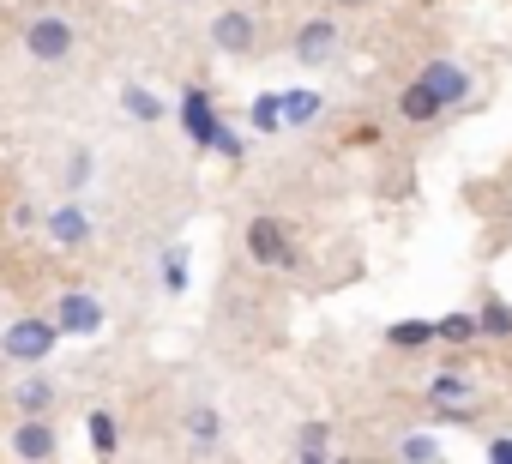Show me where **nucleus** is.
Segmentation results:
<instances>
[{"label": "nucleus", "mask_w": 512, "mask_h": 464, "mask_svg": "<svg viewBox=\"0 0 512 464\" xmlns=\"http://www.w3.org/2000/svg\"><path fill=\"white\" fill-rule=\"evenodd\" d=\"M241 242H247V260L260 266V272H302V242H296V223H284V217H272V211L247 217Z\"/></svg>", "instance_id": "obj_1"}, {"label": "nucleus", "mask_w": 512, "mask_h": 464, "mask_svg": "<svg viewBox=\"0 0 512 464\" xmlns=\"http://www.w3.org/2000/svg\"><path fill=\"white\" fill-rule=\"evenodd\" d=\"M55 344H61V332H55V320H43V314H25V320H13L7 332H0V356H7V362H25V368H43V362L55 356Z\"/></svg>", "instance_id": "obj_2"}, {"label": "nucleus", "mask_w": 512, "mask_h": 464, "mask_svg": "<svg viewBox=\"0 0 512 464\" xmlns=\"http://www.w3.org/2000/svg\"><path fill=\"white\" fill-rule=\"evenodd\" d=\"M73 49H79V37H73V25H67L61 13H43V19L25 25V55H31V61H43V67H67Z\"/></svg>", "instance_id": "obj_3"}, {"label": "nucleus", "mask_w": 512, "mask_h": 464, "mask_svg": "<svg viewBox=\"0 0 512 464\" xmlns=\"http://www.w3.org/2000/svg\"><path fill=\"white\" fill-rule=\"evenodd\" d=\"M175 115H181V133H187L199 151H211V139H217V127H223L211 85H181V103H175Z\"/></svg>", "instance_id": "obj_4"}, {"label": "nucleus", "mask_w": 512, "mask_h": 464, "mask_svg": "<svg viewBox=\"0 0 512 464\" xmlns=\"http://www.w3.org/2000/svg\"><path fill=\"white\" fill-rule=\"evenodd\" d=\"M49 320H55V332H61V338H97L109 314H103V302H97L91 290H61Z\"/></svg>", "instance_id": "obj_5"}, {"label": "nucleus", "mask_w": 512, "mask_h": 464, "mask_svg": "<svg viewBox=\"0 0 512 464\" xmlns=\"http://www.w3.org/2000/svg\"><path fill=\"white\" fill-rule=\"evenodd\" d=\"M13 452H19L25 464H55V458H61V428H55V416H19V422H13Z\"/></svg>", "instance_id": "obj_6"}, {"label": "nucleus", "mask_w": 512, "mask_h": 464, "mask_svg": "<svg viewBox=\"0 0 512 464\" xmlns=\"http://www.w3.org/2000/svg\"><path fill=\"white\" fill-rule=\"evenodd\" d=\"M91 229H97V223H91L85 205H55V211L43 217V236H49L61 254H79V248L91 242Z\"/></svg>", "instance_id": "obj_7"}, {"label": "nucleus", "mask_w": 512, "mask_h": 464, "mask_svg": "<svg viewBox=\"0 0 512 464\" xmlns=\"http://www.w3.org/2000/svg\"><path fill=\"white\" fill-rule=\"evenodd\" d=\"M338 43H344V31H338V19H308V25L296 31V43H290V55H296L302 67H326V61L338 55Z\"/></svg>", "instance_id": "obj_8"}, {"label": "nucleus", "mask_w": 512, "mask_h": 464, "mask_svg": "<svg viewBox=\"0 0 512 464\" xmlns=\"http://www.w3.org/2000/svg\"><path fill=\"white\" fill-rule=\"evenodd\" d=\"M253 37H260V25H253V13H241V7L211 19V49L217 55H253Z\"/></svg>", "instance_id": "obj_9"}, {"label": "nucleus", "mask_w": 512, "mask_h": 464, "mask_svg": "<svg viewBox=\"0 0 512 464\" xmlns=\"http://www.w3.org/2000/svg\"><path fill=\"white\" fill-rule=\"evenodd\" d=\"M416 79H422V85H428V91H434V97H440L446 109H458V103H464V97L476 91V79H470V73H464L458 61H428V67H422Z\"/></svg>", "instance_id": "obj_10"}, {"label": "nucleus", "mask_w": 512, "mask_h": 464, "mask_svg": "<svg viewBox=\"0 0 512 464\" xmlns=\"http://www.w3.org/2000/svg\"><path fill=\"white\" fill-rule=\"evenodd\" d=\"M13 404H19V416H55V404H61V386H55V374L31 368V374L13 386Z\"/></svg>", "instance_id": "obj_11"}, {"label": "nucleus", "mask_w": 512, "mask_h": 464, "mask_svg": "<svg viewBox=\"0 0 512 464\" xmlns=\"http://www.w3.org/2000/svg\"><path fill=\"white\" fill-rule=\"evenodd\" d=\"M278 115H284V127H308V121H320V115H326V97H320V91H308V85L278 91Z\"/></svg>", "instance_id": "obj_12"}, {"label": "nucleus", "mask_w": 512, "mask_h": 464, "mask_svg": "<svg viewBox=\"0 0 512 464\" xmlns=\"http://www.w3.org/2000/svg\"><path fill=\"white\" fill-rule=\"evenodd\" d=\"M428 404H476V380L458 374V368H440L428 380Z\"/></svg>", "instance_id": "obj_13"}, {"label": "nucleus", "mask_w": 512, "mask_h": 464, "mask_svg": "<svg viewBox=\"0 0 512 464\" xmlns=\"http://www.w3.org/2000/svg\"><path fill=\"white\" fill-rule=\"evenodd\" d=\"M181 428H187V440H193L199 452H211V446L223 440V416H217L211 404H193V410L181 416Z\"/></svg>", "instance_id": "obj_14"}, {"label": "nucleus", "mask_w": 512, "mask_h": 464, "mask_svg": "<svg viewBox=\"0 0 512 464\" xmlns=\"http://www.w3.org/2000/svg\"><path fill=\"white\" fill-rule=\"evenodd\" d=\"M85 440H91V452L109 464L115 446H121V422H115V410H91V416H85Z\"/></svg>", "instance_id": "obj_15"}, {"label": "nucleus", "mask_w": 512, "mask_h": 464, "mask_svg": "<svg viewBox=\"0 0 512 464\" xmlns=\"http://www.w3.org/2000/svg\"><path fill=\"white\" fill-rule=\"evenodd\" d=\"M470 314H476V332H482V338H512V302H500V296H482Z\"/></svg>", "instance_id": "obj_16"}, {"label": "nucleus", "mask_w": 512, "mask_h": 464, "mask_svg": "<svg viewBox=\"0 0 512 464\" xmlns=\"http://www.w3.org/2000/svg\"><path fill=\"white\" fill-rule=\"evenodd\" d=\"M121 109H127V121H145V127H157L169 109H163V97H151L145 85H121Z\"/></svg>", "instance_id": "obj_17"}, {"label": "nucleus", "mask_w": 512, "mask_h": 464, "mask_svg": "<svg viewBox=\"0 0 512 464\" xmlns=\"http://www.w3.org/2000/svg\"><path fill=\"white\" fill-rule=\"evenodd\" d=\"M386 344L392 350H428L434 344V320H392L386 326Z\"/></svg>", "instance_id": "obj_18"}, {"label": "nucleus", "mask_w": 512, "mask_h": 464, "mask_svg": "<svg viewBox=\"0 0 512 464\" xmlns=\"http://www.w3.org/2000/svg\"><path fill=\"white\" fill-rule=\"evenodd\" d=\"M392 458H398V464H440V440L416 428V434H404V440L392 446Z\"/></svg>", "instance_id": "obj_19"}, {"label": "nucleus", "mask_w": 512, "mask_h": 464, "mask_svg": "<svg viewBox=\"0 0 512 464\" xmlns=\"http://www.w3.org/2000/svg\"><path fill=\"white\" fill-rule=\"evenodd\" d=\"M476 314H440L434 320V344H476Z\"/></svg>", "instance_id": "obj_20"}, {"label": "nucleus", "mask_w": 512, "mask_h": 464, "mask_svg": "<svg viewBox=\"0 0 512 464\" xmlns=\"http://www.w3.org/2000/svg\"><path fill=\"white\" fill-rule=\"evenodd\" d=\"M247 121H253V133H278V127H284V115H278V91H266V97H253Z\"/></svg>", "instance_id": "obj_21"}, {"label": "nucleus", "mask_w": 512, "mask_h": 464, "mask_svg": "<svg viewBox=\"0 0 512 464\" xmlns=\"http://www.w3.org/2000/svg\"><path fill=\"white\" fill-rule=\"evenodd\" d=\"M163 290H169V296L187 290V248H169V254H163Z\"/></svg>", "instance_id": "obj_22"}, {"label": "nucleus", "mask_w": 512, "mask_h": 464, "mask_svg": "<svg viewBox=\"0 0 512 464\" xmlns=\"http://www.w3.org/2000/svg\"><path fill=\"white\" fill-rule=\"evenodd\" d=\"M326 440H332V422H302L296 428V452H320L326 458Z\"/></svg>", "instance_id": "obj_23"}, {"label": "nucleus", "mask_w": 512, "mask_h": 464, "mask_svg": "<svg viewBox=\"0 0 512 464\" xmlns=\"http://www.w3.org/2000/svg\"><path fill=\"white\" fill-rule=\"evenodd\" d=\"M211 151H217V157H229V163H241V157H247V139L223 121V127H217V139H211Z\"/></svg>", "instance_id": "obj_24"}, {"label": "nucleus", "mask_w": 512, "mask_h": 464, "mask_svg": "<svg viewBox=\"0 0 512 464\" xmlns=\"http://www.w3.org/2000/svg\"><path fill=\"white\" fill-rule=\"evenodd\" d=\"M79 187H91V151H73V163H67V193H79Z\"/></svg>", "instance_id": "obj_25"}, {"label": "nucleus", "mask_w": 512, "mask_h": 464, "mask_svg": "<svg viewBox=\"0 0 512 464\" xmlns=\"http://www.w3.org/2000/svg\"><path fill=\"white\" fill-rule=\"evenodd\" d=\"M434 410H440V422H446V428H458V422H470V416H476V404H434Z\"/></svg>", "instance_id": "obj_26"}, {"label": "nucleus", "mask_w": 512, "mask_h": 464, "mask_svg": "<svg viewBox=\"0 0 512 464\" xmlns=\"http://www.w3.org/2000/svg\"><path fill=\"white\" fill-rule=\"evenodd\" d=\"M488 464H512V434H488Z\"/></svg>", "instance_id": "obj_27"}, {"label": "nucleus", "mask_w": 512, "mask_h": 464, "mask_svg": "<svg viewBox=\"0 0 512 464\" xmlns=\"http://www.w3.org/2000/svg\"><path fill=\"white\" fill-rule=\"evenodd\" d=\"M296 464H326V458L320 452H296Z\"/></svg>", "instance_id": "obj_28"}, {"label": "nucleus", "mask_w": 512, "mask_h": 464, "mask_svg": "<svg viewBox=\"0 0 512 464\" xmlns=\"http://www.w3.org/2000/svg\"><path fill=\"white\" fill-rule=\"evenodd\" d=\"M326 464H356V458H326Z\"/></svg>", "instance_id": "obj_29"}, {"label": "nucleus", "mask_w": 512, "mask_h": 464, "mask_svg": "<svg viewBox=\"0 0 512 464\" xmlns=\"http://www.w3.org/2000/svg\"><path fill=\"white\" fill-rule=\"evenodd\" d=\"M338 7H362V0H338Z\"/></svg>", "instance_id": "obj_30"}]
</instances>
